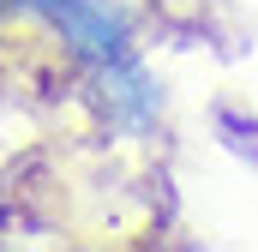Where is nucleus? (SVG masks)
<instances>
[{
  "mask_svg": "<svg viewBox=\"0 0 258 252\" xmlns=\"http://www.w3.org/2000/svg\"><path fill=\"white\" fill-rule=\"evenodd\" d=\"M42 18L72 42V54L96 66H120L126 60V12L108 0H42Z\"/></svg>",
  "mask_w": 258,
  "mask_h": 252,
  "instance_id": "1",
  "label": "nucleus"
}]
</instances>
